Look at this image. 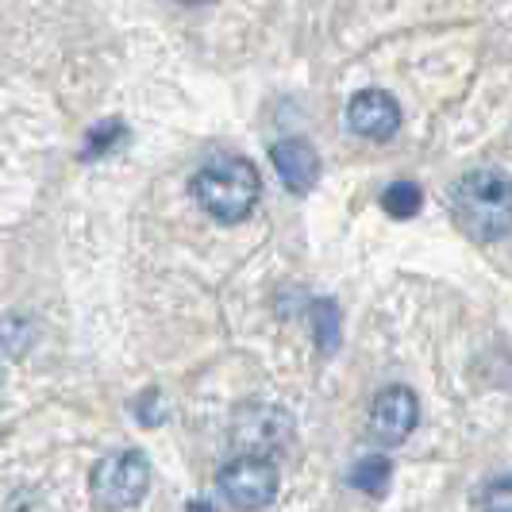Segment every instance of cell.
I'll use <instances>...</instances> for the list:
<instances>
[{"label": "cell", "instance_id": "6da1fadb", "mask_svg": "<svg viewBox=\"0 0 512 512\" xmlns=\"http://www.w3.org/2000/svg\"><path fill=\"white\" fill-rule=\"evenodd\" d=\"M451 216L474 243L505 239L512 231V174L501 166H478L462 174L451 193Z\"/></svg>", "mask_w": 512, "mask_h": 512}, {"label": "cell", "instance_id": "7a4b0ae2", "mask_svg": "<svg viewBox=\"0 0 512 512\" xmlns=\"http://www.w3.org/2000/svg\"><path fill=\"white\" fill-rule=\"evenodd\" d=\"M193 197L212 220L239 224L255 212L262 197V174L243 154H216L193 174Z\"/></svg>", "mask_w": 512, "mask_h": 512}, {"label": "cell", "instance_id": "3957f363", "mask_svg": "<svg viewBox=\"0 0 512 512\" xmlns=\"http://www.w3.org/2000/svg\"><path fill=\"white\" fill-rule=\"evenodd\" d=\"M151 486V466L143 451H116L93 466V497L108 509H135Z\"/></svg>", "mask_w": 512, "mask_h": 512}, {"label": "cell", "instance_id": "277c9868", "mask_svg": "<svg viewBox=\"0 0 512 512\" xmlns=\"http://www.w3.org/2000/svg\"><path fill=\"white\" fill-rule=\"evenodd\" d=\"M216 489L231 509H266L278 497V466L270 455H239L216 474Z\"/></svg>", "mask_w": 512, "mask_h": 512}, {"label": "cell", "instance_id": "5b68a950", "mask_svg": "<svg viewBox=\"0 0 512 512\" xmlns=\"http://www.w3.org/2000/svg\"><path fill=\"white\" fill-rule=\"evenodd\" d=\"M293 439V416L274 405H247L235 412L231 424V443L243 447L247 455H274L289 447Z\"/></svg>", "mask_w": 512, "mask_h": 512}, {"label": "cell", "instance_id": "8992f818", "mask_svg": "<svg viewBox=\"0 0 512 512\" xmlns=\"http://www.w3.org/2000/svg\"><path fill=\"white\" fill-rule=\"evenodd\" d=\"M416 420H420V401L409 385H385L370 405V432L389 447L405 443L416 428Z\"/></svg>", "mask_w": 512, "mask_h": 512}, {"label": "cell", "instance_id": "52a82bcc", "mask_svg": "<svg viewBox=\"0 0 512 512\" xmlns=\"http://www.w3.org/2000/svg\"><path fill=\"white\" fill-rule=\"evenodd\" d=\"M347 128L362 139L382 143L401 128V104L393 101L385 89H362L347 104Z\"/></svg>", "mask_w": 512, "mask_h": 512}, {"label": "cell", "instance_id": "ba28073f", "mask_svg": "<svg viewBox=\"0 0 512 512\" xmlns=\"http://www.w3.org/2000/svg\"><path fill=\"white\" fill-rule=\"evenodd\" d=\"M270 158L289 193H308L320 181V154L312 151L308 139H278L270 147Z\"/></svg>", "mask_w": 512, "mask_h": 512}, {"label": "cell", "instance_id": "9c48e42d", "mask_svg": "<svg viewBox=\"0 0 512 512\" xmlns=\"http://www.w3.org/2000/svg\"><path fill=\"white\" fill-rule=\"evenodd\" d=\"M347 482L362 493H370V497H382L389 482H393V462L382 459V455H366L351 466V474H347Z\"/></svg>", "mask_w": 512, "mask_h": 512}, {"label": "cell", "instance_id": "30bf717a", "mask_svg": "<svg viewBox=\"0 0 512 512\" xmlns=\"http://www.w3.org/2000/svg\"><path fill=\"white\" fill-rule=\"evenodd\" d=\"M308 320H312L320 355H335L339 351V308H335V301H312Z\"/></svg>", "mask_w": 512, "mask_h": 512}, {"label": "cell", "instance_id": "8fae6325", "mask_svg": "<svg viewBox=\"0 0 512 512\" xmlns=\"http://www.w3.org/2000/svg\"><path fill=\"white\" fill-rule=\"evenodd\" d=\"M420 205H424V193H420L416 181H393L382 193V208L393 220H409V216L420 212Z\"/></svg>", "mask_w": 512, "mask_h": 512}, {"label": "cell", "instance_id": "7c38bea8", "mask_svg": "<svg viewBox=\"0 0 512 512\" xmlns=\"http://www.w3.org/2000/svg\"><path fill=\"white\" fill-rule=\"evenodd\" d=\"M124 139H128V128H124L120 120H104V124H97V128H89L81 158H101V154L116 151Z\"/></svg>", "mask_w": 512, "mask_h": 512}, {"label": "cell", "instance_id": "4fadbf2b", "mask_svg": "<svg viewBox=\"0 0 512 512\" xmlns=\"http://www.w3.org/2000/svg\"><path fill=\"white\" fill-rule=\"evenodd\" d=\"M474 505H478V509H493V512H512V478L489 482V486L478 493Z\"/></svg>", "mask_w": 512, "mask_h": 512}, {"label": "cell", "instance_id": "5bb4252c", "mask_svg": "<svg viewBox=\"0 0 512 512\" xmlns=\"http://www.w3.org/2000/svg\"><path fill=\"white\" fill-rule=\"evenodd\" d=\"M135 416H139V424H147V428H158L162 420H166V405H162V393L158 389H147L139 401H135Z\"/></svg>", "mask_w": 512, "mask_h": 512}, {"label": "cell", "instance_id": "9a60e30c", "mask_svg": "<svg viewBox=\"0 0 512 512\" xmlns=\"http://www.w3.org/2000/svg\"><path fill=\"white\" fill-rule=\"evenodd\" d=\"M181 4H208V0H181Z\"/></svg>", "mask_w": 512, "mask_h": 512}]
</instances>
